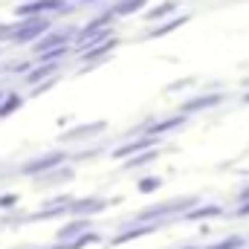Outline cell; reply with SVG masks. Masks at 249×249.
<instances>
[{
  "label": "cell",
  "mask_w": 249,
  "mask_h": 249,
  "mask_svg": "<svg viewBox=\"0 0 249 249\" xmlns=\"http://www.w3.org/2000/svg\"><path fill=\"white\" fill-rule=\"evenodd\" d=\"M87 229H93V226H90V217H70L61 229H58L55 241H58V244H67V241L78 238V235H81V232H87Z\"/></svg>",
  "instance_id": "cell-9"
},
{
  "label": "cell",
  "mask_w": 249,
  "mask_h": 249,
  "mask_svg": "<svg viewBox=\"0 0 249 249\" xmlns=\"http://www.w3.org/2000/svg\"><path fill=\"white\" fill-rule=\"evenodd\" d=\"M180 249H200V247H194V244H188V247H180Z\"/></svg>",
  "instance_id": "cell-25"
},
{
  "label": "cell",
  "mask_w": 249,
  "mask_h": 249,
  "mask_svg": "<svg viewBox=\"0 0 249 249\" xmlns=\"http://www.w3.org/2000/svg\"><path fill=\"white\" fill-rule=\"evenodd\" d=\"M15 203H18V194H3V197H0V212L15 209Z\"/></svg>",
  "instance_id": "cell-21"
},
{
  "label": "cell",
  "mask_w": 249,
  "mask_h": 249,
  "mask_svg": "<svg viewBox=\"0 0 249 249\" xmlns=\"http://www.w3.org/2000/svg\"><path fill=\"white\" fill-rule=\"evenodd\" d=\"M58 67H61L58 61H41V67H35V70H29V72H26V78H23V81L35 87V84H41L44 78H53V75L58 72Z\"/></svg>",
  "instance_id": "cell-13"
},
{
  "label": "cell",
  "mask_w": 249,
  "mask_h": 249,
  "mask_svg": "<svg viewBox=\"0 0 249 249\" xmlns=\"http://www.w3.org/2000/svg\"><path fill=\"white\" fill-rule=\"evenodd\" d=\"M247 200H249V186H244L241 191H238V197H235V203L241 206V203H247Z\"/></svg>",
  "instance_id": "cell-23"
},
{
  "label": "cell",
  "mask_w": 249,
  "mask_h": 249,
  "mask_svg": "<svg viewBox=\"0 0 249 249\" xmlns=\"http://www.w3.org/2000/svg\"><path fill=\"white\" fill-rule=\"evenodd\" d=\"M223 214H226V209L217 203H197L183 214V220H212V217H223Z\"/></svg>",
  "instance_id": "cell-10"
},
{
  "label": "cell",
  "mask_w": 249,
  "mask_h": 249,
  "mask_svg": "<svg viewBox=\"0 0 249 249\" xmlns=\"http://www.w3.org/2000/svg\"><path fill=\"white\" fill-rule=\"evenodd\" d=\"M50 18L47 15H38V18H23L18 26H12V41L15 44H29V41H38L44 32H50Z\"/></svg>",
  "instance_id": "cell-1"
},
{
  "label": "cell",
  "mask_w": 249,
  "mask_h": 249,
  "mask_svg": "<svg viewBox=\"0 0 249 249\" xmlns=\"http://www.w3.org/2000/svg\"><path fill=\"white\" fill-rule=\"evenodd\" d=\"M107 209V200L102 197H84V200H72L67 206V217H87V214H99Z\"/></svg>",
  "instance_id": "cell-7"
},
{
  "label": "cell",
  "mask_w": 249,
  "mask_h": 249,
  "mask_svg": "<svg viewBox=\"0 0 249 249\" xmlns=\"http://www.w3.org/2000/svg\"><path fill=\"white\" fill-rule=\"evenodd\" d=\"M186 113H174V116H168V119H157V122H151L142 133H148V136H165V133H171V130H177V127H183L186 124Z\"/></svg>",
  "instance_id": "cell-8"
},
{
  "label": "cell",
  "mask_w": 249,
  "mask_h": 249,
  "mask_svg": "<svg viewBox=\"0 0 249 249\" xmlns=\"http://www.w3.org/2000/svg\"><path fill=\"white\" fill-rule=\"evenodd\" d=\"M171 220H154V223H133L130 229H124L119 235H113L110 238V247H122L127 241H139V238H145V235H154L157 229H165Z\"/></svg>",
  "instance_id": "cell-3"
},
{
  "label": "cell",
  "mask_w": 249,
  "mask_h": 249,
  "mask_svg": "<svg viewBox=\"0 0 249 249\" xmlns=\"http://www.w3.org/2000/svg\"><path fill=\"white\" fill-rule=\"evenodd\" d=\"M157 142H160L157 136L142 133V136H136V139H127L119 148H113V151H110V160H130V157H136V154H142V151H148V148H157Z\"/></svg>",
  "instance_id": "cell-4"
},
{
  "label": "cell",
  "mask_w": 249,
  "mask_h": 249,
  "mask_svg": "<svg viewBox=\"0 0 249 249\" xmlns=\"http://www.w3.org/2000/svg\"><path fill=\"white\" fill-rule=\"evenodd\" d=\"M119 47V38H105L102 44H93V47H87V50H81V58L87 64H93V61H102L107 53H113Z\"/></svg>",
  "instance_id": "cell-12"
},
{
  "label": "cell",
  "mask_w": 249,
  "mask_h": 249,
  "mask_svg": "<svg viewBox=\"0 0 249 249\" xmlns=\"http://www.w3.org/2000/svg\"><path fill=\"white\" fill-rule=\"evenodd\" d=\"M20 105H23V96L20 93H3V99H0V119L12 116Z\"/></svg>",
  "instance_id": "cell-18"
},
{
  "label": "cell",
  "mask_w": 249,
  "mask_h": 249,
  "mask_svg": "<svg viewBox=\"0 0 249 249\" xmlns=\"http://www.w3.org/2000/svg\"><path fill=\"white\" fill-rule=\"evenodd\" d=\"M67 160H70V154H67V151H50V154L35 157V160H26V162L20 165V174H26V177H41V174H47V171L58 168L61 162H67Z\"/></svg>",
  "instance_id": "cell-2"
},
{
  "label": "cell",
  "mask_w": 249,
  "mask_h": 249,
  "mask_svg": "<svg viewBox=\"0 0 249 249\" xmlns=\"http://www.w3.org/2000/svg\"><path fill=\"white\" fill-rule=\"evenodd\" d=\"M157 157H160V148H148V151H142V154L130 157V160L124 162V171H133V168H145V165H151Z\"/></svg>",
  "instance_id": "cell-16"
},
{
  "label": "cell",
  "mask_w": 249,
  "mask_h": 249,
  "mask_svg": "<svg viewBox=\"0 0 249 249\" xmlns=\"http://www.w3.org/2000/svg\"><path fill=\"white\" fill-rule=\"evenodd\" d=\"M67 41H70V35H47V32H44V35H41V38L35 41V53L41 55V53H47V50H55V47H64Z\"/></svg>",
  "instance_id": "cell-17"
},
{
  "label": "cell",
  "mask_w": 249,
  "mask_h": 249,
  "mask_svg": "<svg viewBox=\"0 0 249 249\" xmlns=\"http://www.w3.org/2000/svg\"><path fill=\"white\" fill-rule=\"evenodd\" d=\"M188 20H191V15H174L171 20H165V23H157L154 29H148V32H145V41H151V38H165V35H171L174 29L186 26Z\"/></svg>",
  "instance_id": "cell-11"
},
{
  "label": "cell",
  "mask_w": 249,
  "mask_h": 249,
  "mask_svg": "<svg viewBox=\"0 0 249 249\" xmlns=\"http://www.w3.org/2000/svg\"><path fill=\"white\" fill-rule=\"evenodd\" d=\"M107 130V122H90V124H78V127H72V130H67L61 136L64 145H81V142H90V139H96L99 133H105Z\"/></svg>",
  "instance_id": "cell-6"
},
{
  "label": "cell",
  "mask_w": 249,
  "mask_h": 249,
  "mask_svg": "<svg viewBox=\"0 0 249 249\" xmlns=\"http://www.w3.org/2000/svg\"><path fill=\"white\" fill-rule=\"evenodd\" d=\"M223 99H226L223 93H200V96H194V99L180 105V113L194 116V113H203V110H214V107L223 105Z\"/></svg>",
  "instance_id": "cell-5"
},
{
  "label": "cell",
  "mask_w": 249,
  "mask_h": 249,
  "mask_svg": "<svg viewBox=\"0 0 249 249\" xmlns=\"http://www.w3.org/2000/svg\"><path fill=\"white\" fill-rule=\"evenodd\" d=\"M70 3H102V0H70Z\"/></svg>",
  "instance_id": "cell-24"
},
{
  "label": "cell",
  "mask_w": 249,
  "mask_h": 249,
  "mask_svg": "<svg viewBox=\"0 0 249 249\" xmlns=\"http://www.w3.org/2000/svg\"><path fill=\"white\" fill-rule=\"evenodd\" d=\"M177 6H180V0H162L160 6L148 9L142 18H145V23H157V20H165V18H171V15L177 12Z\"/></svg>",
  "instance_id": "cell-14"
},
{
  "label": "cell",
  "mask_w": 249,
  "mask_h": 249,
  "mask_svg": "<svg viewBox=\"0 0 249 249\" xmlns=\"http://www.w3.org/2000/svg\"><path fill=\"white\" fill-rule=\"evenodd\" d=\"M0 99H3V93H0Z\"/></svg>",
  "instance_id": "cell-26"
},
{
  "label": "cell",
  "mask_w": 249,
  "mask_h": 249,
  "mask_svg": "<svg viewBox=\"0 0 249 249\" xmlns=\"http://www.w3.org/2000/svg\"><path fill=\"white\" fill-rule=\"evenodd\" d=\"M160 188H162V177H154V174H151V177H142V180L136 183V191H139V194H154V191H160Z\"/></svg>",
  "instance_id": "cell-20"
},
{
  "label": "cell",
  "mask_w": 249,
  "mask_h": 249,
  "mask_svg": "<svg viewBox=\"0 0 249 249\" xmlns=\"http://www.w3.org/2000/svg\"><path fill=\"white\" fill-rule=\"evenodd\" d=\"M235 217H249V200H247V203H241V206L235 209Z\"/></svg>",
  "instance_id": "cell-22"
},
{
  "label": "cell",
  "mask_w": 249,
  "mask_h": 249,
  "mask_svg": "<svg viewBox=\"0 0 249 249\" xmlns=\"http://www.w3.org/2000/svg\"><path fill=\"white\" fill-rule=\"evenodd\" d=\"M249 241L244 235H226L223 241H217V244H212V247H203V249H244Z\"/></svg>",
  "instance_id": "cell-19"
},
{
  "label": "cell",
  "mask_w": 249,
  "mask_h": 249,
  "mask_svg": "<svg viewBox=\"0 0 249 249\" xmlns=\"http://www.w3.org/2000/svg\"><path fill=\"white\" fill-rule=\"evenodd\" d=\"M148 3H151V0H116V3L110 6V12H113V18H127V15L142 12Z\"/></svg>",
  "instance_id": "cell-15"
}]
</instances>
